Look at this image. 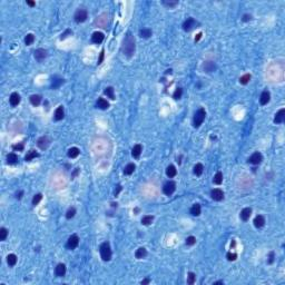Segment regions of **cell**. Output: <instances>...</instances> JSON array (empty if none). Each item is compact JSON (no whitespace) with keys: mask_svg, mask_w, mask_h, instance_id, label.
Segmentation results:
<instances>
[{"mask_svg":"<svg viewBox=\"0 0 285 285\" xmlns=\"http://www.w3.org/2000/svg\"><path fill=\"white\" fill-rule=\"evenodd\" d=\"M135 49H136L135 38L130 35V34H128V35L126 36V38L124 39V41H123L121 50H123V52H124V55L126 57L130 58L135 54Z\"/></svg>","mask_w":285,"mask_h":285,"instance_id":"6da1fadb","label":"cell"},{"mask_svg":"<svg viewBox=\"0 0 285 285\" xmlns=\"http://www.w3.org/2000/svg\"><path fill=\"white\" fill-rule=\"evenodd\" d=\"M99 252H100V256L103 258V261H106V262L107 261H110V258H112V249H110L109 243L108 242L103 243V244L100 245Z\"/></svg>","mask_w":285,"mask_h":285,"instance_id":"7a4b0ae2","label":"cell"},{"mask_svg":"<svg viewBox=\"0 0 285 285\" xmlns=\"http://www.w3.org/2000/svg\"><path fill=\"white\" fill-rule=\"evenodd\" d=\"M206 117V112L204 108H200L195 115H194V119H193V124H194V127H200V125L203 124V121Z\"/></svg>","mask_w":285,"mask_h":285,"instance_id":"3957f363","label":"cell"},{"mask_svg":"<svg viewBox=\"0 0 285 285\" xmlns=\"http://www.w3.org/2000/svg\"><path fill=\"white\" fill-rule=\"evenodd\" d=\"M87 17H88V12H87V10L84 9V8H80L78 9L76 12H75V16H74V18H75V21L80 23V22H84L87 19Z\"/></svg>","mask_w":285,"mask_h":285,"instance_id":"277c9868","label":"cell"},{"mask_svg":"<svg viewBox=\"0 0 285 285\" xmlns=\"http://www.w3.org/2000/svg\"><path fill=\"white\" fill-rule=\"evenodd\" d=\"M175 191H176V184H175V182H173V180L167 182V183L164 185V187H163V192H164V194L165 195H167V196H171Z\"/></svg>","mask_w":285,"mask_h":285,"instance_id":"5b68a950","label":"cell"},{"mask_svg":"<svg viewBox=\"0 0 285 285\" xmlns=\"http://www.w3.org/2000/svg\"><path fill=\"white\" fill-rule=\"evenodd\" d=\"M78 244H79V237L74 234V235H71L68 238V241H67V247L69 249H74L78 246Z\"/></svg>","mask_w":285,"mask_h":285,"instance_id":"8992f818","label":"cell"},{"mask_svg":"<svg viewBox=\"0 0 285 285\" xmlns=\"http://www.w3.org/2000/svg\"><path fill=\"white\" fill-rule=\"evenodd\" d=\"M49 144H50V139L47 137V136H43V137H40V138L37 140L38 147L43 150L47 149V147L49 146Z\"/></svg>","mask_w":285,"mask_h":285,"instance_id":"52a82bcc","label":"cell"},{"mask_svg":"<svg viewBox=\"0 0 285 285\" xmlns=\"http://www.w3.org/2000/svg\"><path fill=\"white\" fill-rule=\"evenodd\" d=\"M196 25H197V21H196L194 18L191 17V18H188V19L183 23V29H184L185 31H191L194 27H196Z\"/></svg>","mask_w":285,"mask_h":285,"instance_id":"ba28073f","label":"cell"},{"mask_svg":"<svg viewBox=\"0 0 285 285\" xmlns=\"http://www.w3.org/2000/svg\"><path fill=\"white\" fill-rule=\"evenodd\" d=\"M211 197L214 200H216V202H220V200H222L224 198V193L220 188H214L213 191L211 192Z\"/></svg>","mask_w":285,"mask_h":285,"instance_id":"9c48e42d","label":"cell"},{"mask_svg":"<svg viewBox=\"0 0 285 285\" xmlns=\"http://www.w3.org/2000/svg\"><path fill=\"white\" fill-rule=\"evenodd\" d=\"M262 159H263L262 154L258 153V151H256V153H254V154L249 158V163H251V164H253V165H258L261 162H262Z\"/></svg>","mask_w":285,"mask_h":285,"instance_id":"30bf717a","label":"cell"},{"mask_svg":"<svg viewBox=\"0 0 285 285\" xmlns=\"http://www.w3.org/2000/svg\"><path fill=\"white\" fill-rule=\"evenodd\" d=\"M46 57H47V50L39 48V49H37L35 51V58L38 61H43Z\"/></svg>","mask_w":285,"mask_h":285,"instance_id":"8fae6325","label":"cell"},{"mask_svg":"<svg viewBox=\"0 0 285 285\" xmlns=\"http://www.w3.org/2000/svg\"><path fill=\"white\" fill-rule=\"evenodd\" d=\"M104 38H105V36H104L103 32L96 31V32H94L93 36H92V41L95 43H103Z\"/></svg>","mask_w":285,"mask_h":285,"instance_id":"7c38bea8","label":"cell"},{"mask_svg":"<svg viewBox=\"0 0 285 285\" xmlns=\"http://www.w3.org/2000/svg\"><path fill=\"white\" fill-rule=\"evenodd\" d=\"M285 119V109H281L278 110V113L275 115V118H274V123L275 124H282Z\"/></svg>","mask_w":285,"mask_h":285,"instance_id":"4fadbf2b","label":"cell"},{"mask_svg":"<svg viewBox=\"0 0 285 285\" xmlns=\"http://www.w3.org/2000/svg\"><path fill=\"white\" fill-rule=\"evenodd\" d=\"M55 273H56V275H57L58 277H63L65 274H66V266H65V264L63 263L58 264L57 266H56V268H55Z\"/></svg>","mask_w":285,"mask_h":285,"instance_id":"5bb4252c","label":"cell"},{"mask_svg":"<svg viewBox=\"0 0 285 285\" xmlns=\"http://www.w3.org/2000/svg\"><path fill=\"white\" fill-rule=\"evenodd\" d=\"M9 101H10V105L11 106H17L19 103H20V96L18 93H12L10 98H9Z\"/></svg>","mask_w":285,"mask_h":285,"instance_id":"9a60e30c","label":"cell"},{"mask_svg":"<svg viewBox=\"0 0 285 285\" xmlns=\"http://www.w3.org/2000/svg\"><path fill=\"white\" fill-rule=\"evenodd\" d=\"M271 99V95L270 93L267 92V90H264L262 95H261V98H260V103H261V105H266L268 101Z\"/></svg>","mask_w":285,"mask_h":285,"instance_id":"2e32d148","label":"cell"},{"mask_svg":"<svg viewBox=\"0 0 285 285\" xmlns=\"http://www.w3.org/2000/svg\"><path fill=\"white\" fill-rule=\"evenodd\" d=\"M107 18H108V16H107L106 14H101V16H99V17L96 19L95 23H96V25H98L99 27H105V26L107 25Z\"/></svg>","mask_w":285,"mask_h":285,"instance_id":"e0dca14e","label":"cell"},{"mask_svg":"<svg viewBox=\"0 0 285 285\" xmlns=\"http://www.w3.org/2000/svg\"><path fill=\"white\" fill-rule=\"evenodd\" d=\"M142 151V145L137 144V145H135V146L133 147V149H131V155H133V157H134V158H138V157L140 156Z\"/></svg>","mask_w":285,"mask_h":285,"instance_id":"ac0fdd59","label":"cell"},{"mask_svg":"<svg viewBox=\"0 0 285 285\" xmlns=\"http://www.w3.org/2000/svg\"><path fill=\"white\" fill-rule=\"evenodd\" d=\"M264 224H265V218H264V216H262V215H257L256 217L254 218V225H255V227L257 228L263 227Z\"/></svg>","mask_w":285,"mask_h":285,"instance_id":"d6986e66","label":"cell"},{"mask_svg":"<svg viewBox=\"0 0 285 285\" xmlns=\"http://www.w3.org/2000/svg\"><path fill=\"white\" fill-rule=\"evenodd\" d=\"M64 116H65L64 107L59 106L57 109H56V112H55V119H56V120H61V119L64 118Z\"/></svg>","mask_w":285,"mask_h":285,"instance_id":"ffe728a7","label":"cell"},{"mask_svg":"<svg viewBox=\"0 0 285 285\" xmlns=\"http://www.w3.org/2000/svg\"><path fill=\"white\" fill-rule=\"evenodd\" d=\"M251 214H252V208L246 207V208H244L242 212H241V218H242L244 222H246L249 218Z\"/></svg>","mask_w":285,"mask_h":285,"instance_id":"44dd1931","label":"cell"},{"mask_svg":"<svg viewBox=\"0 0 285 285\" xmlns=\"http://www.w3.org/2000/svg\"><path fill=\"white\" fill-rule=\"evenodd\" d=\"M176 174H177V171H176V168H175L174 165H169V166L166 168V175H167L169 178L175 177Z\"/></svg>","mask_w":285,"mask_h":285,"instance_id":"7402d4cb","label":"cell"},{"mask_svg":"<svg viewBox=\"0 0 285 285\" xmlns=\"http://www.w3.org/2000/svg\"><path fill=\"white\" fill-rule=\"evenodd\" d=\"M96 106L98 107V108H100V109H107L109 107V103L106 99H104V98H99V99L97 100Z\"/></svg>","mask_w":285,"mask_h":285,"instance_id":"603a6c76","label":"cell"},{"mask_svg":"<svg viewBox=\"0 0 285 285\" xmlns=\"http://www.w3.org/2000/svg\"><path fill=\"white\" fill-rule=\"evenodd\" d=\"M17 162H18V156H17L16 154H14V153L8 154V156H7V163L8 164L14 165V164H16Z\"/></svg>","mask_w":285,"mask_h":285,"instance_id":"cb8c5ba5","label":"cell"},{"mask_svg":"<svg viewBox=\"0 0 285 285\" xmlns=\"http://www.w3.org/2000/svg\"><path fill=\"white\" fill-rule=\"evenodd\" d=\"M146 255H147V251H146V249H144V247H139L135 253L136 258H139V260H140V258H144Z\"/></svg>","mask_w":285,"mask_h":285,"instance_id":"d4e9b609","label":"cell"},{"mask_svg":"<svg viewBox=\"0 0 285 285\" xmlns=\"http://www.w3.org/2000/svg\"><path fill=\"white\" fill-rule=\"evenodd\" d=\"M29 99H30V103L34 106H38L40 104V101H41V96L40 95H32V96H30Z\"/></svg>","mask_w":285,"mask_h":285,"instance_id":"484cf974","label":"cell"},{"mask_svg":"<svg viewBox=\"0 0 285 285\" xmlns=\"http://www.w3.org/2000/svg\"><path fill=\"white\" fill-rule=\"evenodd\" d=\"M203 171H204V166L200 164V163H198V164H196L194 166V174L196 176H200L203 174Z\"/></svg>","mask_w":285,"mask_h":285,"instance_id":"4316f807","label":"cell"},{"mask_svg":"<svg viewBox=\"0 0 285 285\" xmlns=\"http://www.w3.org/2000/svg\"><path fill=\"white\" fill-rule=\"evenodd\" d=\"M215 68H216V66H215L213 61H207V63L204 64V70L206 72H212V71H214Z\"/></svg>","mask_w":285,"mask_h":285,"instance_id":"83f0119b","label":"cell"},{"mask_svg":"<svg viewBox=\"0 0 285 285\" xmlns=\"http://www.w3.org/2000/svg\"><path fill=\"white\" fill-rule=\"evenodd\" d=\"M79 153H80V150L77 147H71L70 149L68 150V157L69 158H76L79 155Z\"/></svg>","mask_w":285,"mask_h":285,"instance_id":"f1b7e54d","label":"cell"},{"mask_svg":"<svg viewBox=\"0 0 285 285\" xmlns=\"http://www.w3.org/2000/svg\"><path fill=\"white\" fill-rule=\"evenodd\" d=\"M191 214L193 216H198L200 215V204H194L191 208Z\"/></svg>","mask_w":285,"mask_h":285,"instance_id":"f546056e","label":"cell"},{"mask_svg":"<svg viewBox=\"0 0 285 285\" xmlns=\"http://www.w3.org/2000/svg\"><path fill=\"white\" fill-rule=\"evenodd\" d=\"M139 36L142 38H149L151 36V30L148 28H142L139 30Z\"/></svg>","mask_w":285,"mask_h":285,"instance_id":"4dcf8cb0","label":"cell"},{"mask_svg":"<svg viewBox=\"0 0 285 285\" xmlns=\"http://www.w3.org/2000/svg\"><path fill=\"white\" fill-rule=\"evenodd\" d=\"M213 182H214V184H216V185H221L222 182H223V174H222L221 171H217V173L215 174Z\"/></svg>","mask_w":285,"mask_h":285,"instance_id":"1f68e13d","label":"cell"},{"mask_svg":"<svg viewBox=\"0 0 285 285\" xmlns=\"http://www.w3.org/2000/svg\"><path fill=\"white\" fill-rule=\"evenodd\" d=\"M7 263L9 266H14L17 263V256L14 254H9L7 256Z\"/></svg>","mask_w":285,"mask_h":285,"instance_id":"d6a6232c","label":"cell"},{"mask_svg":"<svg viewBox=\"0 0 285 285\" xmlns=\"http://www.w3.org/2000/svg\"><path fill=\"white\" fill-rule=\"evenodd\" d=\"M136 166L135 164H128L126 167H125V169H124V174L125 175H131L134 171H135Z\"/></svg>","mask_w":285,"mask_h":285,"instance_id":"836d02e7","label":"cell"},{"mask_svg":"<svg viewBox=\"0 0 285 285\" xmlns=\"http://www.w3.org/2000/svg\"><path fill=\"white\" fill-rule=\"evenodd\" d=\"M38 156H39V154H38L37 151H35V150H30V151H28V154L26 155L25 159H26V162H30L31 159H34V158H36V157H38Z\"/></svg>","mask_w":285,"mask_h":285,"instance_id":"e575fe53","label":"cell"},{"mask_svg":"<svg viewBox=\"0 0 285 285\" xmlns=\"http://www.w3.org/2000/svg\"><path fill=\"white\" fill-rule=\"evenodd\" d=\"M154 221V216H151V215H146V216H144L142 218V224L144 225H149L151 224Z\"/></svg>","mask_w":285,"mask_h":285,"instance_id":"d590c367","label":"cell"},{"mask_svg":"<svg viewBox=\"0 0 285 285\" xmlns=\"http://www.w3.org/2000/svg\"><path fill=\"white\" fill-rule=\"evenodd\" d=\"M195 282H196V274L193 273V272L188 273V276H187V284L193 285Z\"/></svg>","mask_w":285,"mask_h":285,"instance_id":"8d00e7d4","label":"cell"},{"mask_svg":"<svg viewBox=\"0 0 285 285\" xmlns=\"http://www.w3.org/2000/svg\"><path fill=\"white\" fill-rule=\"evenodd\" d=\"M34 41H35V36L32 35V34H28V35L26 36V38H25V43H26L27 46H30Z\"/></svg>","mask_w":285,"mask_h":285,"instance_id":"74e56055","label":"cell"},{"mask_svg":"<svg viewBox=\"0 0 285 285\" xmlns=\"http://www.w3.org/2000/svg\"><path fill=\"white\" fill-rule=\"evenodd\" d=\"M105 95H107L110 99H115L114 88H113V87H107L106 89H105Z\"/></svg>","mask_w":285,"mask_h":285,"instance_id":"f35d334b","label":"cell"},{"mask_svg":"<svg viewBox=\"0 0 285 285\" xmlns=\"http://www.w3.org/2000/svg\"><path fill=\"white\" fill-rule=\"evenodd\" d=\"M7 236H8L7 228H5V227L0 228V241H5V240L7 238Z\"/></svg>","mask_w":285,"mask_h":285,"instance_id":"ab89813d","label":"cell"},{"mask_svg":"<svg viewBox=\"0 0 285 285\" xmlns=\"http://www.w3.org/2000/svg\"><path fill=\"white\" fill-rule=\"evenodd\" d=\"M249 80H251V75H249V74H246V75H244V76H242V77L240 78V83L243 84V85H246Z\"/></svg>","mask_w":285,"mask_h":285,"instance_id":"60d3db41","label":"cell"},{"mask_svg":"<svg viewBox=\"0 0 285 285\" xmlns=\"http://www.w3.org/2000/svg\"><path fill=\"white\" fill-rule=\"evenodd\" d=\"M43 200V195L41 194H36L35 196H34V198H32V205H38L39 204V202Z\"/></svg>","mask_w":285,"mask_h":285,"instance_id":"b9f144b4","label":"cell"},{"mask_svg":"<svg viewBox=\"0 0 285 285\" xmlns=\"http://www.w3.org/2000/svg\"><path fill=\"white\" fill-rule=\"evenodd\" d=\"M75 214H76V209H75L74 207H70V208L67 211V213H66V217H67L68 220H70V218H72V217L75 216Z\"/></svg>","mask_w":285,"mask_h":285,"instance_id":"7bdbcfd3","label":"cell"},{"mask_svg":"<svg viewBox=\"0 0 285 285\" xmlns=\"http://www.w3.org/2000/svg\"><path fill=\"white\" fill-rule=\"evenodd\" d=\"M63 83H64V79H56L55 78V80L52 79V85H51V87H52V88H58V87L61 85Z\"/></svg>","mask_w":285,"mask_h":285,"instance_id":"ee69618b","label":"cell"},{"mask_svg":"<svg viewBox=\"0 0 285 285\" xmlns=\"http://www.w3.org/2000/svg\"><path fill=\"white\" fill-rule=\"evenodd\" d=\"M163 5L168 8H173L178 5V1H163Z\"/></svg>","mask_w":285,"mask_h":285,"instance_id":"f6af8a7d","label":"cell"},{"mask_svg":"<svg viewBox=\"0 0 285 285\" xmlns=\"http://www.w3.org/2000/svg\"><path fill=\"white\" fill-rule=\"evenodd\" d=\"M182 94H183V89H182V88H177V89L175 90L174 95H173L174 99H179V98L182 97Z\"/></svg>","mask_w":285,"mask_h":285,"instance_id":"bcb514c9","label":"cell"},{"mask_svg":"<svg viewBox=\"0 0 285 285\" xmlns=\"http://www.w3.org/2000/svg\"><path fill=\"white\" fill-rule=\"evenodd\" d=\"M196 243V238L194 237V236H188L187 238H186V244L188 245V246H192Z\"/></svg>","mask_w":285,"mask_h":285,"instance_id":"7dc6e473","label":"cell"},{"mask_svg":"<svg viewBox=\"0 0 285 285\" xmlns=\"http://www.w3.org/2000/svg\"><path fill=\"white\" fill-rule=\"evenodd\" d=\"M237 255L235 253H227V260L228 261H235Z\"/></svg>","mask_w":285,"mask_h":285,"instance_id":"c3c4849f","label":"cell"},{"mask_svg":"<svg viewBox=\"0 0 285 285\" xmlns=\"http://www.w3.org/2000/svg\"><path fill=\"white\" fill-rule=\"evenodd\" d=\"M12 148H14V150H22L23 149V144H22V142H20V144H16V145L12 146Z\"/></svg>","mask_w":285,"mask_h":285,"instance_id":"681fc988","label":"cell"},{"mask_svg":"<svg viewBox=\"0 0 285 285\" xmlns=\"http://www.w3.org/2000/svg\"><path fill=\"white\" fill-rule=\"evenodd\" d=\"M251 19H252V16H251V14H244V16H243V21H245V22L249 21Z\"/></svg>","mask_w":285,"mask_h":285,"instance_id":"f907efd6","label":"cell"},{"mask_svg":"<svg viewBox=\"0 0 285 285\" xmlns=\"http://www.w3.org/2000/svg\"><path fill=\"white\" fill-rule=\"evenodd\" d=\"M270 260H268V263L271 264V263H273V261H274V253L273 252H271L270 253V257H268Z\"/></svg>","mask_w":285,"mask_h":285,"instance_id":"816d5d0a","label":"cell"},{"mask_svg":"<svg viewBox=\"0 0 285 285\" xmlns=\"http://www.w3.org/2000/svg\"><path fill=\"white\" fill-rule=\"evenodd\" d=\"M22 194H23L22 191H20L19 193H16V198H17V200H20L22 197Z\"/></svg>","mask_w":285,"mask_h":285,"instance_id":"f5cc1de1","label":"cell"},{"mask_svg":"<svg viewBox=\"0 0 285 285\" xmlns=\"http://www.w3.org/2000/svg\"><path fill=\"white\" fill-rule=\"evenodd\" d=\"M68 34H71V31H70V30H66V32H65L64 35H61V37H60V39H65V38L67 37V35H68Z\"/></svg>","mask_w":285,"mask_h":285,"instance_id":"db71d44e","label":"cell"},{"mask_svg":"<svg viewBox=\"0 0 285 285\" xmlns=\"http://www.w3.org/2000/svg\"><path fill=\"white\" fill-rule=\"evenodd\" d=\"M150 283V279L149 278H145V279H142V284L145 285V284H149Z\"/></svg>","mask_w":285,"mask_h":285,"instance_id":"11a10c76","label":"cell"},{"mask_svg":"<svg viewBox=\"0 0 285 285\" xmlns=\"http://www.w3.org/2000/svg\"><path fill=\"white\" fill-rule=\"evenodd\" d=\"M103 59H104V50H103V51H101V54H100V58H99V60H98V64H101Z\"/></svg>","mask_w":285,"mask_h":285,"instance_id":"9f6ffc18","label":"cell"},{"mask_svg":"<svg viewBox=\"0 0 285 285\" xmlns=\"http://www.w3.org/2000/svg\"><path fill=\"white\" fill-rule=\"evenodd\" d=\"M27 5L30 6V7H34V6H35V2H34V1H29L28 0V1H27Z\"/></svg>","mask_w":285,"mask_h":285,"instance_id":"6f0895ef","label":"cell"},{"mask_svg":"<svg viewBox=\"0 0 285 285\" xmlns=\"http://www.w3.org/2000/svg\"><path fill=\"white\" fill-rule=\"evenodd\" d=\"M200 36H202V34H198V35H197V38H195V41H198V40H200Z\"/></svg>","mask_w":285,"mask_h":285,"instance_id":"680465c9","label":"cell"},{"mask_svg":"<svg viewBox=\"0 0 285 285\" xmlns=\"http://www.w3.org/2000/svg\"><path fill=\"white\" fill-rule=\"evenodd\" d=\"M214 284L216 285V284H223V281H220V282H215Z\"/></svg>","mask_w":285,"mask_h":285,"instance_id":"91938a15","label":"cell"}]
</instances>
